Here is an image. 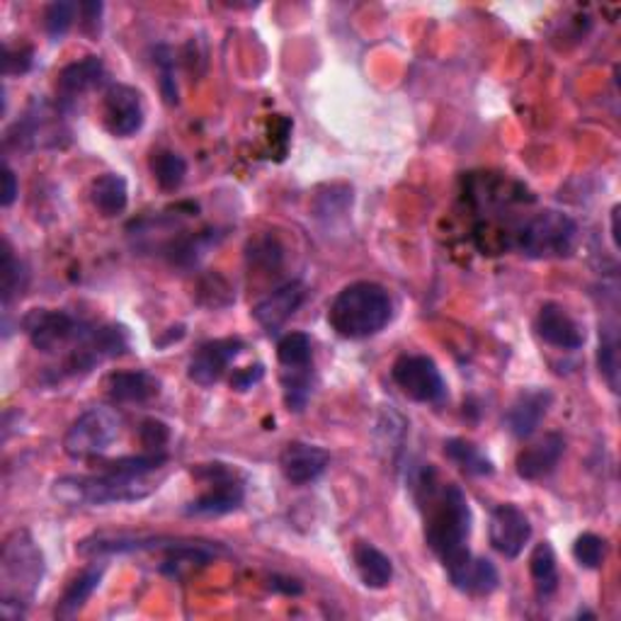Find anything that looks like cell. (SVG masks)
Returning <instances> with one entry per match:
<instances>
[{
	"mask_svg": "<svg viewBox=\"0 0 621 621\" xmlns=\"http://www.w3.org/2000/svg\"><path fill=\"white\" fill-rule=\"evenodd\" d=\"M488 539H490V547L500 556H505V559L510 561L517 559L531 539L529 517L513 503L498 505V508L490 513Z\"/></svg>",
	"mask_w": 621,
	"mask_h": 621,
	"instance_id": "13",
	"label": "cell"
},
{
	"mask_svg": "<svg viewBox=\"0 0 621 621\" xmlns=\"http://www.w3.org/2000/svg\"><path fill=\"white\" fill-rule=\"evenodd\" d=\"M91 201L103 217L107 219L120 217V214H124L126 205H130V187H126V180L122 175L105 173L93 180Z\"/></svg>",
	"mask_w": 621,
	"mask_h": 621,
	"instance_id": "25",
	"label": "cell"
},
{
	"mask_svg": "<svg viewBox=\"0 0 621 621\" xmlns=\"http://www.w3.org/2000/svg\"><path fill=\"white\" fill-rule=\"evenodd\" d=\"M445 454L454 466H459L462 472H466L468 476H490L493 472H496L488 456L468 439H462V437L447 439Z\"/></svg>",
	"mask_w": 621,
	"mask_h": 621,
	"instance_id": "28",
	"label": "cell"
},
{
	"mask_svg": "<svg viewBox=\"0 0 621 621\" xmlns=\"http://www.w3.org/2000/svg\"><path fill=\"white\" fill-rule=\"evenodd\" d=\"M566 454V439L559 433H549L535 445L525 447L517 454V476L525 480H539L549 476L556 466H559L561 456Z\"/></svg>",
	"mask_w": 621,
	"mask_h": 621,
	"instance_id": "21",
	"label": "cell"
},
{
	"mask_svg": "<svg viewBox=\"0 0 621 621\" xmlns=\"http://www.w3.org/2000/svg\"><path fill=\"white\" fill-rule=\"evenodd\" d=\"M103 576H105L103 566H91V568H85L83 573L75 576L59 598L56 619L79 617L83 607L87 604V600L93 598V592L100 588V582H103Z\"/></svg>",
	"mask_w": 621,
	"mask_h": 621,
	"instance_id": "24",
	"label": "cell"
},
{
	"mask_svg": "<svg viewBox=\"0 0 621 621\" xmlns=\"http://www.w3.org/2000/svg\"><path fill=\"white\" fill-rule=\"evenodd\" d=\"M598 366L600 374L604 376L607 386L614 394L619 391V374H621V362H619V323L617 319L604 321L600 328V350H598Z\"/></svg>",
	"mask_w": 621,
	"mask_h": 621,
	"instance_id": "27",
	"label": "cell"
},
{
	"mask_svg": "<svg viewBox=\"0 0 621 621\" xmlns=\"http://www.w3.org/2000/svg\"><path fill=\"white\" fill-rule=\"evenodd\" d=\"M15 197H18V177L6 163V168H3V197H0V205L10 207L12 201H15Z\"/></svg>",
	"mask_w": 621,
	"mask_h": 621,
	"instance_id": "43",
	"label": "cell"
},
{
	"mask_svg": "<svg viewBox=\"0 0 621 621\" xmlns=\"http://www.w3.org/2000/svg\"><path fill=\"white\" fill-rule=\"evenodd\" d=\"M158 490V480L151 476H134L114 468H103L93 476H61L54 480L52 496L71 508H103V505L136 503Z\"/></svg>",
	"mask_w": 621,
	"mask_h": 621,
	"instance_id": "4",
	"label": "cell"
},
{
	"mask_svg": "<svg viewBox=\"0 0 621 621\" xmlns=\"http://www.w3.org/2000/svg\"><path fill=\"white\" fill-rule=\"evenodd\" d=\"M105 389L112 403H146L161 394V379L146 370L112 372L105 379Z\"/></svg>",
	"mask_w": 621,
	"mask_h": 621,
	"instance_id": "22",
	"label": "cell"
},
{
	"mask_svg": "<svg viewBox=\"0 0 621 621\" xmlns=\"http://www.w3.org/2000/svg\"><path fill=\"white\" fill-rule=\"evenodd\" d=\"M411 493L423 513L425 544L445 566L452 586L472 563L468 539H472L474 515L462 486L442 480L433 464L411 468Z\"/></svg>",
	"mask_w": 621,
	"mask_h": 621,
	"instance_id": "1",
	"label": "cell"
},
{
	"mask_svg": "<svg viewBox=\"0 0 621 621\" xmlns=\"http://www.w3.org/2000/svg\"><path fill=\"white\" fill-rule=\"evenodd\" d=\"M22 331L30 338L32 348L44 354H54L63 348H75L93 333V323L75 319L69 311L32 309L22 315Z\"/></svg>",
	"mask_w": 621,
	"mask_h": 621,
	"instance_id": "8",
	"label": "cell"
},
{
	"mask_svg": "<svg viewBox=\"0 0 621 621\" xmlns=\"http://www.w3.org/2000/svg\"><path fill=\"white\" fill-rule=\"evenodd\" d=\"M63 112L59 105L52 107L44 100H32L22 117L10 126L6 134V146L18 151L34 148H61V138L71 132L63 126Z\"/></svg>",
	"mask_w": 621,
	"mask_h": 621,
	"instance_id": "9",
	"label": "cell"
},
{
	"mask_svg": "<svg viewBox=\"0 0 621 621\" xmlns=\"http://www.w3.org/2000/svg\"><path fill=\"white\" fill-rule=\"evenodd\" d=\"M394 315L389 291L376 282H352L338 291L328 307V323L345 340H364L382 333Z\"/></svg>",
	"mask_w": 621,
	"mask_h": 621,
	"instance_id": "3",
	"label": "cell"
},
{
	"mask_svg": "<svg viewBox=\"0 0 621 621\" xmlns=\"http://www.w3.org/2000/svg\"><path fill=\"white\" fill-rule=\"evenodd\" d=\"M103 124L117 138H130L144 126V100L132 85L114 83L103 95Z\"/></svg>",
	"mask_w": 621,
	"mask_h": 621,
	"instance_id": "11",
	"label": "cell"
},
{
	"mask_svg": "<svg viewBox=\"0 0 621 621\" xmlns=\"http://www.w3.org/2000/svg\"><path fill=\"white\" fill-rule=\"evenodd\" d=\"M44 580V553L28 529L10 531L0 549V610L15 621L28 614Z\"/></svg>",
	"mask_w": 621,
	"mask_h": 621,
	"instance_id": "2",
	"label": "cell"
},
{
	"mask_svg": "<svg viewBox=\"0 0 621 621\" xmlns=\"http://www.w3.org/2000/svg\"><path fill=\"white\" fill-rule=\"evenodd\" d=\"M34 61V52L32 46H20V49H10L6 46L3 54V73L6 75H22L32 69Z\"/></svg>",
	"mask_w": 621,
	"mask_h": 621,
	"instance_id": "39",
	"label": "cell"
},
{
	"mask_svg": "<svg viewBox=\"0 0 621 621\" xmlns=\"http://www.w3.org/2000/svg\"><path fill=\"white\" fill-rule=\"evenodd\" d=\"M122 417L110 405H93L81 413L63 435V452L71 459H95L120 437Z\"/></svg>",
	"mask_w": 621,
	"mask_h": 621,
	"instance_id": "7",
	"label": "cell"
},
{
	"mask_svg": "<svg viewBox=\"0 0 621 621\" xmlns=\"http://www.w3.org/2000/svg\"><path fill=\"white\" fill-rule=\"evenodd\" d=\"M154 63L158 69V79H161V95L166 100L168 105H177L180 103V91H177V81H175V54L168 44H161L154 49Z\"/></svg>",
	"mask_w": 621,
	"mask_h": 621,
	"instance_id": "36",
	"label": "cell"
},
{
	"mask_svg": "<svg viewBox=\"0 0 621 621\" xmlns=\"http://www.w3.org/2000/svg\"><path fill=\"white\" fill-rule=\"evenodd\" d=\"M498 582H500L498 568L493 566L488 559H476L474 556L472 563H468L464 573L459 576V580L454 582V588L464 594L484 598V594H490L498 588Z\"/></svg>",
	"mask_w": 621,
	"mask_h": 621,
	"instance_id": "29",
	"label": "cell"
},
{
	"mask_svg": "<svg viewBox=\"0 0 621 621\" xmlns=\"http://www.w3.org/2000/svg\"><path fill=\"white\" fill-rule=\"evenodd\" d=\"M148 168L161 189L175 193V189L185 183L187 161L180 154H175V151H156V154L151 156Z\"/></svg>",
	"mask_w": 621,
	"mask_h": 621,
	"instance_id": "32",
	"label": "cell"
},
{
	"mask_svg": "<svg viewBox=\"0 0 621 621\" xmlns=\"http://www.w3.org/2000/svg\"><path fill=\"white\" fill-rule=\"evenodd\" d=\"M578 224L563 211L544 209L517 231V248L531 260L570 258L578 248Z\"/></svg>",
	"mask_w": 621,
	"mask_h": 621,
	"instance_id": "5",
	"label": "cell"
},
{
	"mask_svg": "<svg viewBox=\"0 0 621 621\" xmlns=\"http://www.w3.org/2000/svg\"><path fill=\"white\" fill-rule=\"evenodd\" d=\"M282 391H284V405L289 411L301 413L307 408V403L313 394V370L301 372H282Z\"/></svg>",
	"mask_w": 621,
	"mask_h": 621,
	"instance_id": "33",
	"label": "cell"
},
{
	"mask_svg": "<svg viewBox=\"0 0 621 621\" xmlns=\"http://www.w3.org/2000/svg\"><path fill=\"white\" fill-rule=\"evenodd\" d=\"M246 350V342L238 338H221V340H209L201 345L193 360L187 364V376L189 382L197 386H214L221 382V376L228 372L238 354Z\"/></svg>",
	"mask_w": 621,
	"mask_h": 621,
	"instance_id": "12",
	"label": "cell"
},
{
	"mask_svg": "<svg viewBox=\"0 0 621 621\" xmlns=\"http://www.w3.org/2000/svg\"><path fill=\"white\" fill-rule=\"evenodd\" d=\"M535 328H537V335L551 348L580 350L586 345V333H582L580 323L556 301L544 303L539 309Z\"/></svg>",
	"mask_w": 621,
	"mask_h": 621,
	"instance_id": "17",
	"label": "cell"
},
{
	"mask_svg": "<svg viewBox=\"0 0 621 621\" xmlns=\"http://www.w3.org/2000/svg\"><path fill=\"white\" fill-rule=\"evenodd\" d=\"M226 549L221 544L211 541H195V539H173L168 549H163L161 570L166 576L183 578L189 570L205 568L224 556Z\"/></svg>",
	"mask_w": 621,
	"mask_h": 621,
	"instance_id": "18",
	"label": "cell"
},
{
	"mask_svg": "<svg viewBox=\"0 0 621 621\" xmlns=\"http://www.w3.org/2000/svg\"><path fill=\"white\" fill-rule=\"evenodd\" d=\"M250 258L256 265H262V268H280V262H282V248L272 244V238H262L258 240L256 246H252V252H250Z\"/></svg>",
	"mask_w": 621,
	"mask_h": 621,
	"instance_id": "40",
	"label": "cell"
},
{
	"mask_svg": "<svg viewBox=\"0 0 621 621\" xmlns=\"http://www.w3.org/2000/svg\"><path fill=\"white\" fill-rule=\"evenodd\" d=\"M28 284V272L24 265L15 258L8 240H3V258H0V297H3V309L8 313L10 303L22 297V289Z\"/></svg>",
	"mask_w": 621,
	"mask_h": 621,
	"instance_id": "31",
	"label": "cell"
},
{
	"mask_svg": "<svg viewBox=\"0 0 621 621\" xmlns=\"http://www.w3.org/2000/svg\"><path fill=\"white\" fill-rule=\"evenodd\" d=\"M105 79H107V71L100 56H85L81 61L69 63V66L59 73L56 105L66 114L73 112L75 100L83 97L85 93L95 91V87L105 83Z\"/></svg>",
	"mask_w": 621,
	"mask_h": 621,
	"instance_id": "15",
	"label": "cell"
},
{
	"mask_svg": "<svg viewBox=\"0 0 621 621\" xmlns=\"http://www.w3.org/2000/svg\"><path fill=\"white\" fill-rule=\"evenodd\" d=\"M79 15V3L69 0H56V3L44 10V30L52 42H61L73 28V20Z\"/></svg>",
	"mask_w": 621,
	"mask_h": 621,
	"instance_id": "35",
	"label": "cell"
},
{
	"mask_svg": "<svg viewBox=\"0 0 621 621\" xmlns=\"http://www.w3.org/2000/svg\"><path fill=\"white\" fill-rule=\"evenodd\" d=\"M604 556H607V541L598 535H592V531L580 535L573 544V559L578 561V566L588 568V570L600 568Z\"/></svg>",
	"mask_w": 621,
	"mask_h": 621,
	"instance_id": "37",
	"label": "cell"
},
{
	"mask_svg": "<svg viewBox=\"0 0 621 621\" xmlns=\"http://www.w3.org/2000/svg\"><path fill=\"white\" fill-rule=\"evenodd\" d=\"M376 435H384L379 439V449L389 452V459L396 462V456L403 449V437H405V421L401 417V413H396L394 408H389L379 417L376 425Z\"/></svg>",
	"mask_w": 621,
	"mask_h": 621,
	"instance_id": "34",
	"label": "cell"
},
{
	"mask_svg": "<svg viewBox=\"0 0 621 621\" xmlns=\"http://www.w3.org/2000/svg\"><path fill=\"white\" fill-rule=\"evenodd\" d=\"M195 478L207 486V490L185 505L187 517H221L236 513L246 500V486L238 478L236 468L226 464H199Z\"/></svg>",
	"mask_w": 621,
	"mask_h": 621,
	"instance_id": "6",
	"label": "cell"
},
{
	"mask_svg": "<svg viewBox=\"0 0 621 621\" xmlns=\"http://www.w3.org/2000/svg\"><path fill=\"white\" fill-rule=\"evenodd\" d=\"M105 6L100 0H87V3H79V20L83 32L91 37L100 34V18H103Z\"/></svg>",
	"mask_w": 621,
	"mask_h": 621,
	"instance_id": "41",
	"label": "cell"
},
{
	"mask_svg": "<svg viewBox=\"0 0 621 621\" xmlns=\"http://www.w3.org/2000/svg\"><path fill=\"white\" fill-rule=\"evenodd\" d=\"M391 379L401 389V394L415 403L437 405L447 396L445 376L427 354H401L391 366Z\"/></svg>",
	"mask_w": 621,
	"mask_h": 621,
	"instance_id": "10",
	"label": "cell"
},
{
	"mask_svg": "<svg viewBox=\"0 0 621 621\" xmlns=\"http://www.w3.org/2000/svg\"><path fill=\"white\" fill-rule=\"evenodd\" d=\"M277 360L282 364V372H301L313 370V345L307 333H287L277 342Z\"/></svg>",
	"mask_w": 621,
	"mask_h": 621,
	"instance_id": "30",
	"label": "cell"
},
{
	"mask_svg": "<svg viewBox=\"0 0 621 621\" xmlns=\"http://www.w3.org/2000/svg\"><path fill=\"white\" fill-rule=\"evenodd\" d=\"M352 561L364 588L384 590L391 586V580H394V563H391V559L382 549H376L370 541L354 544Z\"/></svg>",
	"mask_w": 621,
	"mask_h": 621,
	"instance_id": "23",
	"label": "cell"
},
{
	"mask_svg": "<svg viewBox=\"0 0 621 621\" xmlns=\"http://www.w3.org/2000/svg\"><path fill=\"white\" fill-rule=\"evenodd\" d=\"M303 299H307V287L297 280L287 282L270 291L268 297L260 299L256 307H252V319H256L268 333H275L299 311Z\"/></svg>",
	"mask_w": 621,
	"mask_h": 621,
	"instance_id": "19",
	"label": "cell"
},
{
	"mask_svg": "<svg viewBox=\"0 0 621 621\" xmlns=\"http://www.w3.org/2000/svg\"><path fill=\"white\" fill-rule=\"evenodd\" d=\"M173 544L170 537L134 535V531H100L79 544V553L85 559H103V556H122L134 551H163Z\"/></svg>",
	"mask_w": 621,
	"mask_h": 621,
	"instance_id": "14",
	"label": "cell"
},
{
	"mask_svg": "<svg viewBox=\"0 0 621 621\" xmlns=\"http://www.w3.org/2000/svg\"><path fill=\"white\" fill-rule=\"evenodd\" d=\"M331 466V454L319 445H309V442H289L280 454V468L282 476L291 486H309L313 480H319L325 468Z\"/></svg>",
	"mask_w": 621,
	"mask_h": 621,
	"instance_id": "16",
	"label": "cell"
},
{
	"mask_svg": "<svg viewBox=\"0 0 621 621\" xmlns=\"http://www.w3.org/2000/svg\"><path fill=\"white\" fill-rule=\"evenodd\" d=\"M529 573L535 580V590L539 600H549L559 590V566L549 541H541L529 556Z\"/></svg>",
	"mask_w": 621,
	"mask_h": 621,
	"instance_id": "26",
	"label": "cell"
},
{
	"mask_svg": "<svg viewBox=\"0 0 621 621\" xmlns=\"http://www.w3.org/2000/svg\"><path fill=\"white\" fill-rule=\"evenodd\" d=\"M138 439H142L144 452H166L170 427L163 421H156V417H148V421H144L142 427H138Z\"/></svg>",
	"mask_w": 621,
	"mask_h": 621,
	"instance_id": "38",
	"label": "cell"
},
{
	"mask_svg": "<svg viewBox=\"0 0 621 621\" xmlns=\"http://www.w3.org/2000/svg\"><path fill=\"white\" fill-rule=\"evenodd\" d=\"M262 374H265L262 364L246 366V370H238V372H234V376H231V386H234L236 391H248V389H252V386H256V384L260 382Z\"/></svg>",
	"mask_w": 621,
	"mask_h": 621,
	"instance_id": "42",
	"label": "cell"
},
{
	"mask_svg": "<svg viewBox=\"0 0 621 621\" xmlns=\"http://www.w3.org/2000/svg\"><path fill=\"white\" fill-rule=\"evenodd\" d=\"M272 590L277 592H284V594H301V586L299 580H291V578H272Z\"/></svg>",
	"mask_w": 621,
	"mask_h": 621,
	"instance_id": "44",
	"label": "cell"
},
{
	"mask_svg": "<svg viewBox=\"0 0 621 621\" xmlns=\"http://www.w3.org/2000/svg\"><path fill=\"white\" fill-rule=\"evenodd\" d=\"M551 391L547 389H529L519 394L513 405L505 413V427L510 429V435L517 439H529L537 433L544 417L551 408Z\"/></svg>",
	"mask_w": 621,
	"mask_h": 621,
	"instance_id": "20",
	"label": "cell"
}]
</instances>
